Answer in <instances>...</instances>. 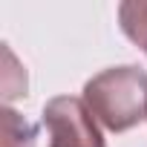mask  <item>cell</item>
<instances>
[{
	"label": "cell",
	"mask_w": 147,
	"mask_h": 147,
	"mask_svg": "<svg viewBox=\"0 0 147 147\" xmlns=\"http://www.w3.org/2000/svg\"><path fill=\"white\" fill-rule=\"evenodd\" d=\"M35 124H29L12 107H3V147H35Z\"/></svg>",
	"instance_id": "obj_4"
},
{
	"label": "cell",
	"mask_w": 147,
	"mask_h": 147,
	"mask_svg": "<svg viewBox=\"0 0 147 147\" xmlns=\"http://www.w3.org/2000/svg\"><path fill=\"white\" fill-rule=\"evenodd\" d=\"M49 147H104V136L84 98L58 95L43 107Z\"/></svg>",
	"instance_id": "obj_2"
},
{
	"label": "cell",
	"mask_w": 147,
	"mask_h": 147,
	"mask_svg": "<svg viewBox=\"0 0 147 147\" xmlns=\"http://www.w3.org/2000/svg\"><path fill=\"white\" fill-rule=\"evenodd\" d=\"M118 20L124 35L147 55V0H127L118 6Z\"/></svg>",
	"instance_id": "obj_3"
},
{
	"label": "cell",
	"mask_w": 147,
	"mask_h": 147,
	"mask_svg": "<svg viewBox=\"0 0 147 147\" xmlns=\"http://www.w3.org/2000/svg\"><path fill=\"white\" fill-rule=\"evenodd\" d=\"M84 101L95 121L124 133L147 118V72L138 66H113L84 84Z\"/></svg>",
	"instance_id": "obj_1"
}]
</instances>
